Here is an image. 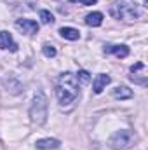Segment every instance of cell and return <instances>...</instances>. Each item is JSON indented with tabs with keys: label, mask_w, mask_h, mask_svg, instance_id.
I'll return each instance as SVG.
<instances>
[{
	"label": "cell",
	"mask_w": 148,
	"mask_h": 150,
	"mask_svg": "<svg viewBox=\"0 0 148 150\" xmlns=\"http://www.w3.org/2000/svg\"><path fill=\"white\" fill-rule=\"evenodd\" d=\"M113 96L115 98H120V100H127V98L132 96V91L129 87H125V86H118V87L113 89Z\"/></svg>",
	"instance_id": "12"
},
{
	"label": "cell",
	"mask_w": 148,
	"mask_h": 150,
	"mask_svg": "<svg viewBox=\"0 0 148 150\" xmlns=\"http://www.w3.org/2000/svg\"><path fill=\"white\" fill-rule=\"evenodd\" d=\"M105 52L115 54L117 58H125V56L129 54V47L124 45V44H120V45H106V47H105Z\"/></svg>",
	"instance_id": "8"
},
{
	"label": "cell",
	"mask_w": 148,
	"mask_h": 150,
	"mask_svg": "<svg viewBox=\"0 0 148 150\" xmlns=\"http://www.w3.org/2000/svg\"><path fill=\"white\" fill-rule=\"evenodd\" d=\"M110 75L106 74H99L96 79H94V84H92V89H94V93L96 94H99V93H103V89L110 84Z\"/></svg>",
	"instance_id": "7"
},
{
	"label": "cell",
	"mask_w": 148,
	"mask_h": 150,
	"mask_svg": "<svg viewBox=\"0 0 148 150\" xmlns=\"http://www.w3.org/2000/svg\"><path fill=\"white\" fill-rule=\"evenodd\" d=\"M78 91H80L78 80L72 72H65L59 75V79L56 82V94H58V100L63 107L73 103L78 96Z\"/></svg>",
	"instance_id": "1"
},
{
	"label": "cell",
	"mask_w": 148,
	"mask_h": 150,
	"mask_svg": "<svg viewBox=\"0 0 148 150\" xmlns=\"http://www.w3.org/2000/svg\"><path fill=\"white\" fill-rule=\"evenodd\" d=\"M16 28L21 30L26 35H33V33L38 32V25H37V21H33V19H18L16 21Z\"/></svg>",
	"instance_id": "5"
},
{
	"label": "cell",
	"mask_w": 148,
	"mask_h": 150,
	"mask_svg": "<svg viewBox=\"0 0 148 150\" xmlns=\"http://www.w3.org/2000/svg\"><path fill=\"white\" fill-rule=\"evenodd\" d=\"M35 147L38 150H54L59 147V142L54 140V138H44V140H38L35 143Z\"/></svg>",
	"instance_id": "9"
},
{
	"label": "cell",
	"mask_w": 148,
	"mask_h": 150,
	"mask_svg": "<svg viewBox=\"0 0 148 150\" xmlns=\"http://www.w3.org/2000/svg\"><path fill=\"white\" fill-rule=\"evenodd\" d=\"M42 51H44V54H45L47 58H54V56H56V49H54L51 44H44V45H42Z\"/></svg>",
	"instance_id": "14"
},
{
	"label": "cell",
	"mask_w": 148,
	"mask_h": 150,
	"mask_svg": "<svg viewBox=\"0 0 148 150\" xmlns=\"http://www.w3.org/2000/svg\"><path fill=\"white\" fill-rule=\"evenodd\" d=\"M85 23L89 26H99L103 23V14L101 12H91L85 16Z\"/></svg>",
	"instance_id": "11"
},
{
	"label": "cell",
	"mask_w": 148,
	"mask_h": 150,
	"mask_svg": "<svg viewBox=\"0 0 148 150\" xmlns=\"http://www.w3.org/2000/svg\"><path fill=\"white\" fill-rule=\"evenodd\" d=\"M40 19H42L44 25H52L54 23V16L49 11H40Z\"/></svg>",
	"instance_id": "13"
},
{
	"label": "cell",
	"mask_w": 148,
	"mask_h": 150,
	"mask_svg": "<svg viewBox=\"0 0 148 150\" xmlns=\"http://www.w3.org/2000/svg\"><path fill=\"white\" fill-rule=\"evenodd\" d=\"M110 16L115 19H134L140 16V11L129 2H115L110 5Z\"/></svg>",
	"instance_id": "2"
},
{
	"label": "cell",
	"mask_w": 148,
	"mask_h": 150,
	"mask_svg": "<svg viewBox=\"0 0 148 150\" xmlns=\"http://www.w3.org/2000/svg\"><path fill=\"white\" fill-rule=\"evenodd\" d=\"M72 4H84V5H94L98 0H70Z\"/></svg>",
	"instance_id": "16"
},
{
	"label": "cell",
	"mask_w": 148,
	"mask_h": 150,
	"mask_svg": "<svg viewBox=\"0 0 148 150\" xmlns=\"http://www.w3.org/2000/svg\"><path fill=\"white\" fill-rule=\"evenodd\" d=\"M0 49H9V51H18V44L12 40V35L9 32H0Z\"/></svg>",
	"instance_id": "6"
},
{
	"label": "cell",
	"mask_w": 148,
	"mask_h": 150,
	"mask_svg": "<svg viewBox=\"0 0 148 150\" xmlns=\"http://www.w3.org/2000/svg\"><path fill=\"white\" fill-rule=\"evenodd\" d=\"M30 117L35 124H44L47 119V98L44 93H38L33 98V103L30 107Z\"/></svg>",
	"instance_id": "3"
},
{
	"label": "cell",
	"mask_w": 148,
	"mask_h": 150,
	"mask_svg": "<svg viewBox=\"0 0 148 150\" xmlns=\"http://www.w3.org/2000/svg\"><path fill=\"white\" fill-rule=\"evenodd\" d=\"M59 35L63 38H68V40H78V38H80L78 30H75L72 26H63V28L59 30Z\"/></svg>",
	"instance_id": "10"
},
{
	"label": "cell",
	"mask_w": 148,
	"mask_h": 150,
	"mask_svg": "<svg viewBox=\"0 0 148 150\" xmlns=\"http://www.w3.org/2000/svg\"><path fill=\"white\" fill-rule=\"evenodd\" d=\"M75 77H77V80H78L80 84H87V82L91 80V77H89V72H85V70H80V72L75 75Z\"/></svg>",
	"instance_id": "15"
},
{
	"label": "cell",
	"mask_w": 148,
	"mask_h": 150,
	"mask_svg": "<svg viewBox=\"0 0 148 150\" xmlns=\"http://www.w3.org/2000/svg\"><path fill=\"white\" fill-rule=\"evenodd\" d=\"M134 142V134L127 129H122V131H117L110 140V145L115 150H125L129 149Z\"/></svg>",
	"instance_id": "4"
}]
</instances>
